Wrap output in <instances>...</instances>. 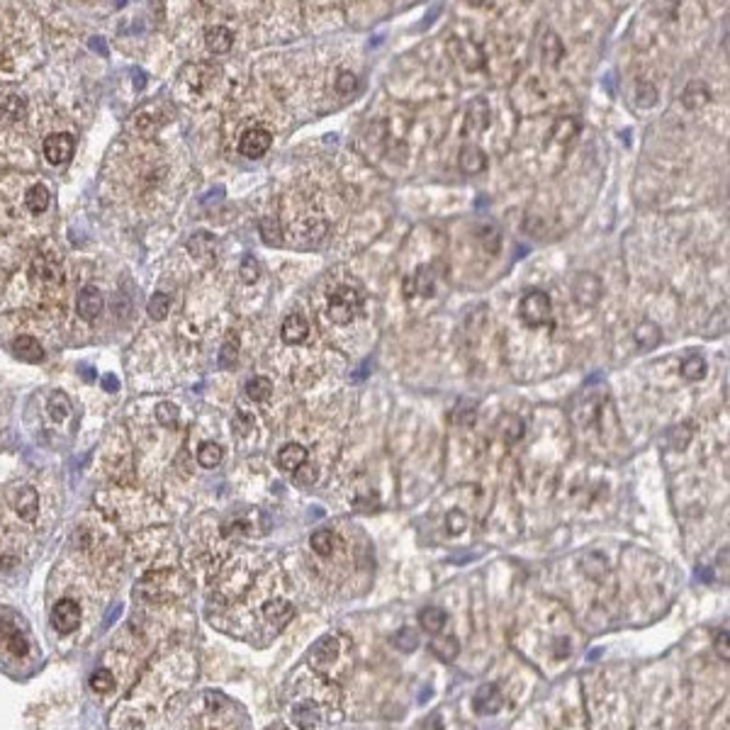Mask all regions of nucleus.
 Listing matches in <instances>:
<instances>
[{
  "label": "nucleus",
  "mask_w": 730,
  "mask_h": 730,
  "mask_svg": "<svg viewBox=\"0 0 730 730\" xmlns=\"http://www.w3.org/2000/svg\"><path fill=\"white\" fill-rule=\"evenodd\" d=\"M577 122L572 120V117H562V120H557L555 122V127H553V139L557 141V144H567V141H572V136L577 134Z\"/></svg>",
  "instance_id": "35"
},
{
  "label": "nucleus",
  "mask_w": 730,
  "mask_h": 730,
  "mask_svg": "<svg viewBox=\"0 0 730 730\" xmlns=\"http://www.w3.org/2000/svg\"><path fill=\"white\" fill-rule=\"evenodd\" d=\"M49 414L54 421H64L71 414V402L64 392H54L49 397Z\"/></svg>",
  "instance_id": "39"
},
{
  "label": "nucleus",
  "mask_w": 730,
  "mask_h": 730,
  "mask_svg": "<svg viewBox=\"0 0 730 730\" xmlns=\"http://www.w3.org/2000/svg\"><path fill=\"white\" fill-rule=\"evenodd\" d=\"M188 251L198 258H212L215 256V241H212V236L207 231H200V234H195L188 241Z\"/></svg>",
  "instance_id": "29"
},
{
  "label": "nucleus",
  "mask_w": 730,
  "mask_h": 730,
  "mask_svg": "<svg viewBox=\"0 0 730 730\" xmlns=\"http://www.w3.org/2000/svg\"><path fill=\"white\" fill-rule=\"evenodd\" d=\"M492 124V108L485 98H472L465 108V129L472 134H482Z\"/></svg>",
  "instance_id": "11"
},
{
  "label": "nucleus",
  "mask_w": 730,
  "mask_h": 730,
  "mask_svg": "<svg viewBox=\"0 0 730 730\" xmlns=\"http://www.w3.org/2000/svg\"><path fill=\"white\" fill-rule=\"evenodd\" d=\"M103 385H105V390H108V392H115V390H120V382L115 380V375H105Z\"/></svg>",
  "instance_id": "51"
},
{
  "label": "nucleus",
  "mask_w": 730,
  "mask_h": 730,
  "mask_svg": "<svg viewBox=\"0 0 730 730\" xmlns=\"http://www.w3.org/2000/svg\"><path fill=\"white\" fill-rule=\"evenodd\" d=\"M709 100H711V91L701 81H691L689 86L684 88V93H681V103H684L686 110H701L704 105H709Z\"/></svg>",
  "instance_id": "20"
},
{
  "label": "nucleus",
  "mask_w": 730,
  "mask_h": 730,
  "mask_svg": "<svg viewBox=\"0 0 730 730\" xmlns=\"http://www.w3.org/2000/svg\"><path fill=\"white\" fill-rule=\"evenodd\" d=\"M550 312H553V305H550V298L541 290H531L528 295H524L519 305V314L524 319V324L528 326H543L550 319Z\"/></svg>",
  "instance_id": "4"
},
{
  "label": "nucleus",
  "mask_w": 730,
  "mask_h": 730,
  "mask_svg": "<svg viewBox=\"0 0 730 730\" xmlns=\"http://www.w3.org/2000/svg\"><path fill=\"white\" fill-rule=\"evenodd\" d=\"M310 545H312V550L317 555H331L334 553V548H336V536L331 531H326V528H322V531H314L312 533V538H310Z\"/></svg>",
  "instance_id": "30"
},
{
  "label": "nucleus",
  "mask_w": 730,
  "mask_h": 730,
  "mask_svg": "<svg viewBox=\"0 0 730 730\" xmlns=\"http://www.w3.org/2000/svg\"><path fill=\"white\" fill-rule=\"evenodd\" d=\"M239 273H241V280H243V283H246V285H253V283L258 280V273H260L258 260L253 258V256H243Z\"/></svg>",
  "instance_id": "42"
},
{
  "label": "nucleus",
  "mask_w": 730,
  "mask_h": 730,
  "mask_svg": "<svg viewBox=\"0 0 730 730\" xmlns=\"http://www.w3.org/2000/svg\"><path fill=\"white\" fill-rule=\"evenodd\" d=\"M246 395H248V400H253V402H265L273 395V382L263 375L251 377L246 382Z\"/></svg>",
  "instance_id": "31"
},
{
  "label": "nucleus",
  "mask_w": 730,
  "mask_h": 730,
  "mask_svg": "<svg viewBox=\"0 0 730 730\" xmlns=\"http://www.w3.org/2000/svg\"><path fill=\"white\" fill-rule=\"evenodd\" d=\"M504 696L497 684H482L477 689V694L472 696V709L480 716H495L497 711H502Z\"/></svg>",
  "instance_id": "13"
},
{
  "label": "nucleus",
  "mask_w": 730,
  "mask_h": 730,
  "mask_svg": "<svg viewBox=\"0 0 730 730\" xmlns=\"http://www.w3.org/2000/svg\"><path fill=\"white\" fill-rule=\"evenodd\" d=\"M660 341H662V331L657 324L643 322L636 329V343L643 348V351H652V348H657L660 346Z\"/></svg>",
  "instance_id": "24"
},
{
  "label": "nucleus",
  "mask_w": 730,
  "mask_h": 730,
  "mask_svg": "<svg viewBox=\"0 0 730 730\" xmlns=\"http://www.w3.org/2000/svg\"><path fill=\"white\" fill-rule=\"evenodd\" d=\"M681 375H684L689 382H696L706 375V360L699 353H691L689 358L681 363Z\"/></svg>",
  "instance_id": "33"
},
{
  "label": "nucleus",
  "mask_w": 730,
  "mask_h": 730,
  "mask_svg": "<svg viewBox=\"0 0 730 730\" xmlns=\"http://www.w3.org/2000/svg\"><path fill=\"white\" fill-rule=\"evenodd\" d=\"M467 526V519L462 516L458 509H453L448 516H446V531L450 533V536H455V533H460L462 528Z\"/></svg>",
  "instance_id": "48"
},
{
  "label": "nucleus",
  "mask_w": 730,
  "mask_h": 730,
  "mask_svg": "<svg viewBox=\"0 0 730 730\" xmlns=\"http://www.w3.org/2000/svg\"><path fill=\"white\" fill-rule=\"evenodd\" d=\"M260 234H263V241L268 246H280L283 243V231H280V222L278 217H263L260 219Z\"/></svg>",
  "instance_id": "34"
},
{
  "label": "nucleus",
  "mask_w": 730,
  "mask_h": 730,
  "mask_svg": "<svg viewBox=\"0 0 730 730\" xmlns=\"http://www.w3.org/2000/svg\"><path fill=\"white\" fill-rule=\"evenodd\" d=\"M270 146H273V134L268 132V129H263V127L246 129V132L241 134V139H239V151H241V156H246V158L265 156Z\"/></svg>",
  "instance_id": "7"
},
{
  "label": "nucleus",
  "mask_w": 730,
  "mask_h": 730,
  "mask_svg": "<svg viewBox=\"0 0 730 730\" xmlns=\"http://www.w3.org/2000/svg\"><path fill=\"white\" fill-rule=\"evenodd\" d=\"M91 49H93V51H100L103 56H108V44H105V41L100 39V37L91 39Z\"/></svg>",
  "instance_id": "50"
},
{
  "label": "nucleus",
  "mask_w": 730,
  "mask_h": 730,
  "mask_svg": "<svg viewBox=\"0 0 730 730\" xmlns=\"http://www.w3.org/2000/svg\"><path fill=\"white\" fill-rule=\"evenodd\" d=\"M431 652L438 657V660H443V662H450V660H455L458 657V652H460V645H458V638H436L431 643Z\"/></svg>",
  "instance_id": "28"
},
{
  "label": "nucleus",
  "mask_w": 730,
  "mask_h": 730,
  "mask_svg": "<svg viewBox=\"0 0 730 730\" xmlns=\"http://www.w3.org/2000/svg\"><path fill=\"white\" fill-rule=\"evenodd\" d=\"M450 51H453V56L458 59V64H462V66H465L467 71L482 69L485 54H482V49H480V46L475 44L472 39L453 37V39H450Z\"/></svg>",
  "instance_id": "12"
},
{
  "label": "nucleus",
  "mask_w": 730,
  "mask_h": 730,
  "mask_svg": "<svg viewBox=\"0 0 730 730\" xmlns=\"http://www.w3.org/2000/svg\"><path fill=\"white\" fill-rule=\"evenodd\" d=\"M5 645H8V650L13 652L15 657H22V655H27V650H29V645H27V638L22 636L17 628H8L5 631Z\"/></svg>",
  "instance_id": "38"
},
{
  "label": "nucleus",
  "mask_w": 730,
  "mask_h": 730,
  "mask_svg": "<svg viewBox=\"0 0 730 730\" xmlns=\"http://www.w3.org/2000/svg\"><path fill=\"white\" fill-rule=\"evenodd\" d=\"M146 86V76H144V71H134V88L136 91H141V88Z\"/></svg>",
  "instance_id": "52"
},
{
  "label": "nucleus",
  "mask_w": 730,
  "mask_h": 730,
  "mask_svg": "<svg viewBox=\"0 0 730 730\" xmlns=\"http://www.w3.org/2000/svg\"><path fill=\"white\" fill-rule=\"evenodd\" d=\"M181 83H188L190 91L200 93L205 86L212 83V69L205 66V64H193V66H186L181 73Z\"/></svg>",
  "instance_id": "21"
},
{
  "label": "nucleus",
  "mask_w": 730,
  "mask_h": 730,
  "mask_svg": "<svg viewBox=\"0 0 730 730\" xmlns=\"http://www.w3.org/2000/svg\"><path fill=\"white\" fill-rule=\"evenodd\" d=\"M171 310V298L166 293H156L153 298L149 300V307H146V312H149V317L151 319H156V322H161V319H166V314H168Z\"/></svg>",
  "instance_id": "40"
},
{
  "label": "nucleus",
  "mask_w": 730,
  "mask_h": 730,
  "mask_svg": "<svg viewBox=\"0 0 730 730\" xmlns=\"http://www.w3.org/2000/svg\"><path fill=\"white\" fill-rule=\"evenodd\" d=\"M636 103H638V108H652V105L657 103V91H655V86H652V83H648V81L638 83Z\"/></svg>",
  "instance_id": "41"
},
{
  "label": "nucleus",
  "mask_w": 730,
  "mask_h": 730,
  "mask_svg": "<svg viewBox=\"0 0 730 730\" xmlns=\"http://www.w3.org/2000/svg\"><path fill=\"white\" fill-rule=\"evenodd\" d=\"M178 584H181V577L173 569H153L139 582L134 597L146 599V602H161V599H171L178 594Z\"/></svg>",
  "instance_id": "3"
},
{
  "label": "nucleus",
  "mask_w": 730,
  "mask_h": 730,
  "mask_svg": "<svg viewBox=\"0 0 730 730\" xmlns=\"http://www.w3.org/2000/svg\"><path fill=\"white\" fill-rule=\"evenodd\" d=\"M64 273H61V263L56 258L46 256V253H39L32 260V283L39 285V288H54V285L61 283Z\"/></svg>",
  "instance_id": "8"
},
{
  "label": "nucleus",
  "mask_w": 730,
  "mask_h": 730,
  "mask_svg": "<svg viewBox=\"0 0 730 730\" xmlns=\"http://www.w3.org/2000/svg\"><path fill=\"white\" fill-rule=\"evenodd\" d=\"M103 305H105L103 295H100V290L93 288V285L83 288L81 295H78V300H76V310H78V317L86 319V322H93V319H98L100 312H103Z\"/></svg>",
  "instance_id": "14"
},
{
  "label": "nucleus",
  "mask_w": 730,
  "mask_h": 730,
  "mask_svg": "<svg viewBox=\"0 0 730 730\" xmlns=\"http://www.w3.org/2000/svg\"><path fill=\"white\" fill-rule=\"evenodd\" d=\"M263 616L268 623H275V626H285L290 619L295 616V607L288 602H270L263 607Z\"/></svg>",
  "instance_id": "25"
},
{
  "label": "nucleus",
  "mask_w": 730,
  "mask_h": 730,
  "mask_svg": "<svg viewBox=\"0 0 730 730\" xmlns=\"http://www.w3.org/2000/svg\"><path fill=\"white\" fill-rule=\"evenodd\" d=\"M231 44H234V34H231L227 27L215 25L205 32V46H207L210 54H215V56L227 54V51L231 49Z\"/></svg>",
  "instance_id": "18"
},
{
  "label": "nucleus",
  "mask_w": 730,
  "mask_h": 730,
  "mask_svg": "<svg viewBox=\"0 0 730 730\" xmlns=\"http://www.w3.org/2000/svg\"><path fill=\"white\" fill-rule=\"evenodd\" d=\"M504 438H507L509 443H514L516 438H521V433H524V421H521L519 417H507L504 419Z\"/></svg>",
  "instance_id": "46"
},
{
  "label": "nucleus",
  "mask_w": 730,
  "mask_h": 730,
  "mask_svg": "<svg viewBox=\"0 0 730 730\" xmlns=\"http://www.w3.org/2000/svg\"><path fill=\"white\" fill-rule=\"evenodd\" d=\"M280 336L285 343H302L310 336V324H307V319L302 317V314L293 312L285 317V322L280 326Z\"/></svg>",
  "instance_id": "16"
},
{
  "label": "nucleus",
  "mask_w": 730,
  "mask_h": 730,
  "mask_svg": "<svg viewBox=\"0 0 730 730\" xmlns=\"http://www.w3.org/2000/svg\"><path fill=\"white\" fill-rule=\"evenodd\" d=\"M446 621H448V616L441 607H429L419 614V623L424 626V631H429V633H441Z\"/></svg>",
  "instance_id": "26"
},
{
  "label": "nucleus",
  "mask_w": 730,
  "mask_h": 730,
  "mask_svg": "<svg viewBox=\"0 0 730 730\" xmlns=\"http://www.w3.org/2000/svg\"><path fill=\"white\" fill-rule=\"evenodd\" d=\"M25 205H27L29 212H34V215H41V212L49 207V190H46V186L37 183V186L29 188L27 195H25Z\"/></svg>",
  "instance_id": "27"
},
{
  "label": "nucleus",
  "mask_w": 730,
  "mask_h": 730,
  "mask_svg": "<svg viewBox=\"0 0 730 730\" xmlns=\"http://www.w3.org/2000/svg\"><path fill=\"white\" fill-rule=\"evenodd\" d=\"M602 293H604L602 280H599L594 273H579V275L574 278L572 295H574V300H577L579 305H584V307L597 305L599 298H602Z\"/></svg>",
  "instance_id": "10"
},
{
  "label": "nucleus",
  "mask_w": 730,
  "mask_h": 730,
  "mask_svg": "<svg viewBox=\"0 0 730 730\" xmlns=\"http://www.w3.org/2000/svg\"><path fill=\"white\" fill-rule=\"evenodd\" d=\"M295 480H298V485H300V487H312L314 482H317V467H312V465H307V462H302L298 470H295Z\"/></svg>",
  "instance_id": "47"
},
{
  "label": "nucleus",
  "mask_w": 730,
  "mask_h": 730,
  "mask_svg": "<svg viewBox=\"0 0 730 730\" xmlns=\"http://www.w3.org/2000/svg\"><path fill=\"white\" fill-rule=\"evenodd\" d=\"M222 458H224V450L222 446H217V443H205V446H200L198 450V462L203 467H207V470L217 467L219 462H222Z\"/></svg>",
  "instance_id": "32"
},
{
  "label": "nucleus",
  "mask_w": 730,
  "mask_h": 730,
  "mask_svg": "<svg viewBox=\"0 0 730 730\" xmlns=\"http://www.w3.org/2000/svg\"><path fill=\"white\" fill-rule=\"evenodd\" d=\"M156 419H158V424H163V426H173L178 421V407L171 405V402H161V405L156 407Z\"/></svg>",
  "instance_id": "44"
},
{
  "label": "nucleus",
  "mask_w": 730,
  "mask_h": 730,
  "mask_svg": "<svg viewBox=\"0 0 730 730\" xmlns=\"http://www.w3.org/2000/svg\"><path fill=\"white\" fill-rule=\"evenodd\" d=\"M458 166H460V171H462L465 176H480V173H482V171L487 168V156H485V151L480 149V146L465 144V146L460 149Z\"/></svg>",
  "instance_id": "17"
},
{
  "label": "nucleus",
  "mask_w": 730,
  "mask_h": 730,
  "mask_svg": "<svg viewBox=\"0 0 730 730\" xmlns=\"http://www.w3.org/2000/svg\"><path fill=\"white\" fill-rule=\"evenodd\" d=\"M338 704V691L331 684H324L322 679L312 681V696H302L290 709V718L300 728H324L331 726L334 709Z\"/></svg>",
  "instance_id": "1"
},
{
  "label": "nucleus",
  "mask_w": 730,
  "mask_h": 730,
  "mask_svg": "<svg viewBox=\"0 0 730 730\" xmlns=\"http://www.w3.org/2000/svg\"><path fill=\"white\" fill-rule=\"evenodd\" d=\"M338 652H341V640H338L336 636H324L312 645L307 660H310L312 669H317V672H326V669L338 660Z\"/></svg>",
  "instance_id": "5"
},
{
  "label": "nucleus",
  "mask_w": 730,
  "mask_h": 730,
  "mask_svg": "<svg viewBox=\"0 0 730 730\" xmlns=\"http://www.w3.org/2000/svg\"><path fill=\"white\" fill-rule=\"evenodd\" d=\"M716 648H718V652H721L723 660H728V633L726 631L716 638Z\"/></svg>",
  "instance_id": "49"
},
{
  "label": "nucleus",
  "mask_w": 730,
  "mask_h": 730,
  "mask_svg": "<svg viewBox=\"0 0 730 730\" xmlns=\"http://www.w3.org/2000/svg\"><path fill=\"white\" fill-rule=\"evenodd\" d=\"M392 643H395L397 650L414 652V650H417V645H419V636H417V631H412V628H400V631H397L395 636H392Z\"/></svg>",
  "instance_id": "37"
},
{
  "label": "nucleus",
  "mask_w": 730,
  "mask_h": 730,
  "mask_svg": "<svg viewBox=\"0 0 730 730\" xmlns=\"http://www.w3.org/2000/svg\"><path fill=\"white\" fill-rule=\"evenodd\" d=\"M236 353H239V343H236V338H229V341L222 346V351H219V365L222 367L234 365Z\"/></svg>",
  "instance_id": "45"
},
{
  "label": "nucleus",
  "mask_w": 730,
  "mask_h": 730,
  "mask_svg": "<svg viewBox=\"0 0 730 730\" xmlns=\"http://www.w3.org/2000/svg\"><path fill=\"white\" fill-rule=\"evenodd\" d=\"M336 91L341 95H351L358 91V78L351 73V71H341L336 78Z\"/></svg>",
  "instance_id": "43"
},
{
  "label": "nucleus",
  "mask_w": 730,
  "mask_h": 730,
  "mask_svg": "<svg viewBox=\"0 0 730 730\" xmlns=\"http://www.w3.org/2000/svg\"><path fill=\"white\" fill-rule=\"evenodd\" d=\"M541 51H543V61L548 64V66H553V69L560 66V61L565 59V46H562V41H560V37H557L555 32H548L543 37Z\"/></svg>",
  "instance_id": "23"
},
{
  "label": "nucleus",
  "mask_w": 730,
  "mask_h": 730,
  "mask_svg": "<svg viewBox=\"0 0 730 730\" xmlns=\"http://www.w3.org/2000/svg\"><path fill=\"white\" fill-rule=\"evenodd\" d=\"M41 151H44V158L51 166H64V163L71 161V156H73L76 141H73V136L66 134V132L49 134L44 139V144H41Z\"/></svg>",
  "instance_id": "6"
},
{
  "label": "nucleus",
  "mask_w": 730,
  "mask_h": 730,
  "mask_svg": "<svg viewBox=\"0 0 730 730\" xmlns=\"http://www.w3.org/2000/svg\"><path fill=\"white\" fill-rule=\"evenodd\" d=\"M302 462H307V448L300 446V443H288V446L280 448V453H278V465H280L285 472H295Z\"/></svg>",
  "instance_id": "22"
},
{
  "label": "nucleus",
  "mask_w": 730,
  "mask_h": 730,
  "mask_svg": "<svg viewBox=\"0 0 730 730\" xmlns=\"http://www.w3.org/2000/svg\"><path fill=\"white\" fill-rule=\"evenodd\" d=\"M81 623V607L73 599H61L51 609V626L59 633H73Z\"/></svg>",
  "instance_id": "9"
},
{
  "label": "nucleus",
  "mask_w": 730,
  "mask_h": 730,
  "mask_svg": "<svg viewBox=\"0 0 730 730\" xmlns=\"http://www.w3.org/2000/svg\"><path fill=\"white\" fill-rule=\"evenodd\" d=\"M467 3H470V5H485L487 0H467Z\"/></svg>",
  "instance_id": "53"
},
{
  "label": "nucleus",
  "mask_w": 730,
  "mask_h": 730,
  "mask_svg": "<svg viewBox=\"0 0 730 730\" xmlns=\"http://www.w3.org/2000/svg\"><path fill=\"white\" fill-rule=\"evenodd\" d=\"M91 689L98 691V694L112 691V689H115V674H112L110 669H105V667L95 669L93 676H91Z\"/></svg>",
  "instance_id": "36"
},
{
  "label": "nucleus",
  "mask_w": 730,
  "mask_h": 730,
  "mask_svg": "<svg viewBox=\"0 0 730 730\" xmlns=\"http://www.w3.org/2000/svg\"><path fill=\"white\" fill-rule=\"evenodd\" d=\"M15 512L20 519L25 521H34L39 514V495L34 487L22 485L20 490L15 492Z\"/></svg>",
  "instance_id": "15"
},
{
  "label": "nucleus",
  "mask_w": 730,
  "mask_h": 730,
  "mask_svg": "<svg viewBox=\"0 0 730 730\" xmlns=\"http://www.w3.org/2000/svg\"><path fill=\"white\" fill-rule=\"evenodd\" d=\"M13 351L25 363H39L44 358V348H41V343L34 336H17L13 343Z\"/></svg>",
  "instance_id": "19"
},
{
  "label": "nucleus",
  "mask_w": 730,
  "mask_h": 730,
  "mask_svg": "<svg viewBox=\"0 0 730 730\" xmlns=\"http://www.w3.org/2000/svg\"><path fill=\"white\" fill-rule=\"evenodd\" d=\"M363 290L358 285H338L326 302V317L338 326H346L355 319L363 307Z\"/></svg>",
  "instance_id": "2"
}]
</instances>
